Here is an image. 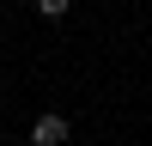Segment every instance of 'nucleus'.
Wrapping results in <instances>:
<instances>
[{
  "instance_id": "nucleus-1",
  "label": "nucleus",
  "mask_w": 152,
  "mask_h": 146,
  "mask_svg": "<svg viewBox=\"0 0 152 146\" xmlns=\"http://www.w3.org/2000/svg\"><path fill=\"white\" fill-rule=\"evenodd\" d=\"M31 140L37 146H67V116H37L31 122Z\"/></svg>"
},
{
  "instance_id": "nucleus-2",
  "label": "nucleus",
  "mask_w": 152,
  "mask_h": 146,
  "mask_svg": "<svg viewBox=\"0 0 152 146\" xmlns=\"http://www.w3.org/2000/svg\"><path fill=\"white\" fill-rule=\"evenodd\" d=\"M67 6H73V0H37V12H43V18H67Z\"/></svg>"
}]
</instances>
